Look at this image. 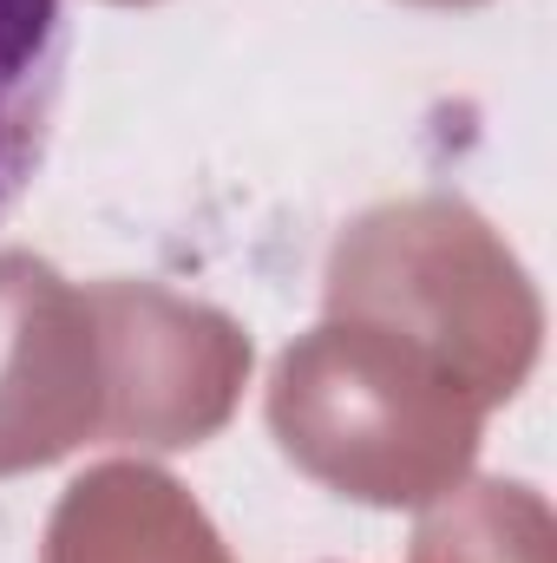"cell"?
Instances as JSON below:
<instances>
[{"mask_svg":"<svg viewBox=\"0 0 557 563\" xmlns=\"http://www.w3.org/2000/svg\"><path fill=\"white\" fill-rule=\"evenodd\" d=\"M426 7H472V0H426Z\"/></svg>","mask_w":557,"mask_h":563,"instance_id":"obj_8","label":"cell"},{"mask_svg":"<svg viewBox=\"0 0 557 563\" xmlns=\"http://www.w3.org/2000/svg\"><path fill=\"white\" fill-rule=\"evenodd\" d=\"M414 563H551V518L525 485H472L419 525Z\"/></svg>","mask_w":557,"mask_h":563,"instance_id":"obj_7","label":"cell"},{"mask_svg":"<svg viewBox=\"0 0 557 563\" xmlns=\"http://www.w3.org/2000/svg\"><path fill=\"white\" fill-rule=\"evenodd\" d=\"M106 432V367L86 288L0 250V478L40 472Z\"/></svg>","mask_w":557,"mask_h":563,"instance_id":"obj_4","label":"cell"},{"mask_svg":"<svg viewBox=\"0 0 557 563\" xmlns=\"http://www.w3.org/2000/svg\"><path fill=\"white\" fill-rule=\"evenodd\" d=\"M106 367V432L119 445H197L230 420L250 341L230 314L177 301L151 282L86 288Z\"/></svg>","mask_w":557,"mask_h":563,"instance_id":"obj_3","label":"cell"},{"mask_svg":"<svg viewBox=\"0 0 557 563\" xmlns=\"http://www.w3.org/2000/svg\"><path fill=\"white\" fill-rule=\"evenodd\" d=\"M66 0H0V223L33 190L66 92Z\"/></svg>","mask_w":557,"mask_h":563,"instance_id":"obj_6","label":"cell"},{"mask_svg":"<svg viewBox=\"0 0 557 563\" xmlns=\"http://www.w3.org/2000/svg\"><path fill=\"white\" fill-rule=\"evenodd\" d=\"M328 314L401 328L485 407L512 400L538 354V301L518 263L466 203L446 197L368 210L335 243Z\"/></svg>","mask_w":557,"mask_h":563,"instance_id":"obj_2","label":"cell"},{"mask_svg":"<svg viewBox=\"0 0 557 563\" xmlns=\"http://www.w3.org/2000/svg\"><path fill=\"white\" fill-rule=\"evenodd\" d=\"M46 563H230V551L177 478L151 465H99L59 498Z\"/></svg>","mask_w":557,"mask_h":563,"instance_id":"obj_5","label":"cell"},{"mask_svg":"<svg viewBox=\"0 0 557 563\" xmlns=\"http://www.w3.org/2000/svg\"><path fill=\"white\" fill-rule=\"evenodd\" d=\"M485 400L419 341L328 314L276 361L270 426L282 452L361 505H426L479 452Z\"/></svg>","mask_w":557,"mask_h":563,"instance_id":"obj_1","label":"cell"}]
</instances>
